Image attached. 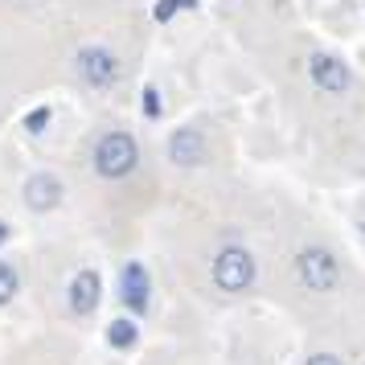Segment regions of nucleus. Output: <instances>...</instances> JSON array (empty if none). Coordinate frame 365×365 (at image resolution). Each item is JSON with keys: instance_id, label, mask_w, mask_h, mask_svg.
I'll return each instance as SVG.
<instances>
[{"instance_id": "1", "label": "nucleus", "mask_w": 365, "mask_h": 365, "mask_svg": "<svg viewBox=\"0 0 365 365\" xmlns=\"http://www.w3.org/2000/svg\"><path fill=\"white\" fill-rule=\"evenodd\" d=\"M287 283L304 304H332L349 287V263L332 242L304 238L287 259Z\"/></svg>"}, {"instance_id": "2", "label": "nucleus", "mask_w": 365, "mask_h": 365, "mask_svg": "<svg viewBox=\"0 0 365 365\" xmlns=\"http://www.w3.org/2000/svg\"><path fill=\"white\" fill-rule=\"evenodd\" d=\"M259 255L238 238H222L205 259V283L217 299H247L259 287Z\"/></svg>"}, {"instance_id": "3", "label": "nucleus", "mask_w": 365, "mask_h": 365, "mask_svg": "<svg viewBox=\"0 0 365 365\" xmlns=\"http://www.w3.org/2000/svg\"><path fill=\"white\" fill-rule=\"evenodd\" d=\"M91 168L99 181H128L140 168V144L128 128H107L91 148Z\"/></svg>"}, {"instance_id": "4", "label": "nucleus", "mask_w": 365, "mask_h": 365, "mask_svg": "<svg viewBox=\"0 0 365 365\" xmlns=\"http://www.w3.org/2000/svg\"><path fill=\"white\" fill-rule=\"evenodd\" d=\"M123 74V62L111 46H83L74 53V78L91 91H111Z\"/></svg>"}, {"instance_id": "5", "label": "nucleus", "mask_w": 365, "mask_h": 365, "mask_svg": "<svg viewBox=\"0 0 365 365\" xmlns=\"http://www.w3.org/2000/svg\"><path fill=\"white\" fill-rule=\"evenodd\" d=\"M308 78L320 95H349V86H353V70H349L345 58H336L329 50H316L308 53Z\"/></svg>"}, {"instance_id": "6", "label": "nucleus", "mask_w": 365, "mask_h": 365, "mask_svg": "<svg viewBox=\"0 0 365 365\" xmlns=\"http://www.w3.org/2000/svg\"><path fill=\"white\" fill-rule=\"evenodd\" d=\"M103 304V275L95 271V267H78L74 275H70L66 283V308L70 316H78V320H86V316H95Z\"/></svg>"}, {"instance_id": "7", "label": "nucleus", "mask_w": 365, "mask_h": 365, "mask_svg": "<svg viewBox=\"0 0 365 365\" xmlns=\"http://www.w3.org/2000/svg\"><path fill=\"white\" fill-rule=\"evenodd\" d=\"M21 197H25V205H29L34 214H50V210H58V205H62V197H66V185H62V177H58V173H50V168H37V173H29V177H25V185H21Z\"/></svg>"}, {"instance_id": "8", "label": "nucleus", "mask_w": 365, "mask_h": 365, "mask_svg": "<svg viewBox=\"0 0 365 365\" xmlns=\"http://www.w3.org/2000/svg\"><path fill=\"white\" fill-rule=\"evenodd\" d=\"M168 160L177 168H201L210 160V140L201 128H177L168 135Z\"/></svg>"}, {"instance_id": "9", "label": "nucleus", "mask_w": 365, "mask_h": 365, "mask_svg": "<svg viewBox=\"0 0 365 365\" xmlns=\"http://www.w3.org/2000/svg\"><path fill=\"white\" fill-rule=\"evenodd\" d=\"M119 296H123V304H128L132 312H148L152 279H148V271H144V263L123 267V275H119Z\"/></svg>"}, {"instance_id": "10", "label": "nucleus", "mask_w": 365, "mask_h": 365, "mask_svg": "<svg viewBox=\"0 0 365 365\" xmlns=\"http://www.w3.org/2000/svg\"><path fill=\"white\" fill-rule=\"evenodd\" d=\"M17 292H21V275H17V267L0 259V308H4V304H13V299H17Z\"/></svg>"}, {"instance_id": "11", "label": "nucleus", "mask_w": 365, "mask_h": 365, "mask_svg": "<svg viewBox=\"0 0 365 365\" xmlns=\"http://www.w3.org/2000/svg\"><path fill=\"white\" fill-rule=\"evenodd\" d=\"M304 365H349L336 349H316V353H308L304 357Z\"/></svg>"}, {"instance_id": "12", "label": "nucleus", "mask_w": 365, "mask_h": 365, "mask_svg": "<svg viewBox=\"0 0 365 365\" xmlns=\"http://www.w3.org/2000/svg\"><path fill=\"white\" fill-rule=\"evenodd\" d=\"M111 341H115V345H132V324H128V320L111 324Z\"/></svg>"}, {"instance_id": "13", "label": "nucleus", "mask_w": 365, "mask_h": 365, "mask_svg": "<svg viewBox=\"0 0 365 365\" xmlns=\"http://www.w3.org/2000/svg\"><path fill=\"white\" fill-rule=\"evenodd\" d=\"M46 123H50V107H41V111H34V115L25 119V128H29V132H41Z\"/></svg>"}, {"instance_id": "14", "label": "nucleus", "mask_w": 365, "mask_h": 365, "mask_svg": "<svg viewBox=\"0 0 365 365\" xmlns=\"http://www.w3.org/2000/svg\"><path fill=\"white\" fill-rule=\"evenodd\" d=\"M4 238H9V222H4V217H0V242H4Z\"/></svg>"}, {"instance_id": "15", "label": "nucleus", "mask_w": 365, "mask_h": 365, "mask_svg": "<svg viewBox=\"0 0 365 365\" xmlns=\"http://www.w3.org/2000/svg\"><path fill=\"white\" fill-rule=\"evenodd\" d=\"M361 308H365V296H361Z\"/></svg>"}]
</instances>
